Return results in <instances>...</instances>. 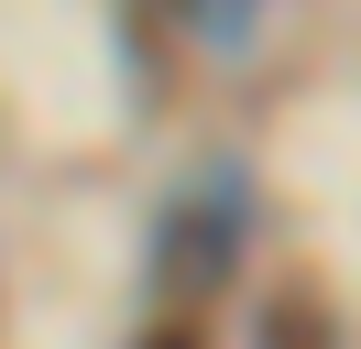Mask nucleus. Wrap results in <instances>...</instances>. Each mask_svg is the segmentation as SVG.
<instances>
[{"label": "nucleus", "mask_w": 361, "mask_h": 349, "mask_svg": "<svg viewBox=\"0 0 361 349\" xmlns=\"http://www.w3.org/2000/svg\"><path fill=\"white\" fill-rule=\"evenodd\" d=\"M176 11H186V33H197V44H241L263 0H176Z\"/></svg>", "instance_id": "3"}, {"label": "nucleus", "mask_w": 361, "mask_h": 349, "mask_svg": "<svg viewBox=\"0 0 361 349\" xmlns=\"http://www.w3.org/2000/svg\"><path fill=\"white\" fill-rule=\"evenodd\" d=\"M263 349H329V305H317L307 284H285V295L263 305Z\"/></svg>", "instance_id": "2"}, {"label": "nucleus", "mask_w": 361, "mask_h": 349, "mask_svg": "<svg viewBox=\"0 0 361 349\" xmlns=\"http://www.w3.org/2000/svg\"><path fill=\"white\" fill-rule=\"evenodd\" d=\"M230 251H241V186H230V174H208V186L186 196L176 218H164V273L219 284V273H230Z\"/></svg>", "instance_id": "1"}, {"label": "nucleus", "mask_w": 361, "mask_h": 349, "mask_svg": "<svg viewBox=\"0 0 361 349\" xmlns=\"http://www.w3.org/2000/svg\"><path fill=\"white\" fill-rule=\"evenodd\" d=\"M142 349H197V327H154V338H142Z\"/></svg>", "instance_id": "4"}]
</instances>
